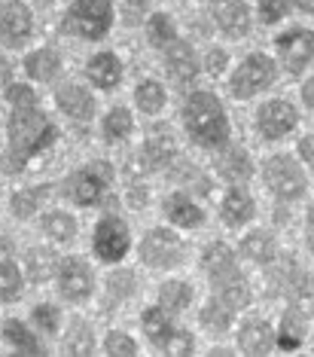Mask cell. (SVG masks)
<instances>
[{
  "instance_id": "6da1fadb",
  "label": "cell",
  "mask_w": 314,
  "mask_h": 357,
  "mask_svg": "<svg viewBox=\"0 0 314 357\" xmlns=\"http://www.w3.org/2000/svg\"><path fill=\"white\" fill-rule=\"evenodd\" d=\"M55 135H58L55 126L37 110V104H19L10 119V153L3 159V172L6 174L22 172L25 162L37 150H43L46 144L55 141Z\"/></svg>"
},
{
  "instance_id": "7a4b0ae2",
  "label": "cell",
  "mask_w": 314,
  "mask_h": 357,
  "mask_svg": "<svg viewBox=\"0 0 314 357\" xmlns=\"http://www.w3.org/2000/svg\"><path fill=\"white\" fill-rule=\"evenodd\" d=\"M183 119H187L189 135L205 147H220L229 137L226 113L211 92H192L187 107H183Z\"/></svg>"
},
{
  "instance_id": "3957f363",
  "label": "cell",
  "mask_w": 314,
  "mask_h": 357,
  "mask_svg": "<svg viewBox=\"0 0 314 357\" xmlns=\"http://www.w3.org/2000/svg\"><path fill=\"white\" fill-rule=\"evenodd\" d=\"M110 19H113V6L110 0H77L70 6V13L64 15V31L88 40H101L110 28Z\"/></svg>"
},
{
  "instance_id": "277c9868",
  "label": "cell",
  "mask_w": 314,
  "mask_h": 357,
  "mask_svg": "<svg viewBox=\"0 0 314 357\" xmlns=\"http://www.w3.org/2000/svg\"><path fill=\"white\" fill-rule=\"evenodd\" d=\"M110 186H113V172L104 162H95V165L83 168L74 181H70V192L79 205H101L107 199Z\"/></svg>"
},
{
  "instance_id": "5b68a950",
  "label": "cell",
  "mask_w": 314,
  "mask_h": 357,
  "mask_svg": "<svg viewBox=\"0 0 314 357\" xmlns=\"http://www.w3.org/2000/svg\"><path fill=\"white\" fill-rule=\"evenodd\" d=\"M272 79H275V64H272V59H265V55H251V59L235 70L229 89L235 98H251L253 92L272 86Z\"/></svg>"
},
{
  "instance_id": "8992f818",
  "label": "cell",
  "mask_w": 314,
  "mask_h": 357,
  "mask_svg": "<svg viewBox=\"0 0 314 357\" xmlns=\"http://www.w3.org/2000/svg\"><path fill=\"white\" fill-rule=\"evenodd\" d=\"M265 181H269V186L281 199H296V196H302V190H305L299 168H296L287 156H275V159L265 162Z\"/></svg>"
},
{
  "instance_id": "52a82bcc",
  "label": "cell",
  "mask_w": 314,
  "mask_h": 357,
  "mask_svg": "<svg viewBox=\"0 0 314 357\" xmlns=\"http://www.w3.org/2000/svg\"><path fill=\"white\" fill-rule=\"evenodd\" d=\"M95 250H98L101 259L113 263V259H123L128 250V229L119 217H107V220L98 223L95 229Z\"/></svg>"
},
{
  "instance_id": "ba28073f",
  "label": "cell",
  "mask_w": 314,
  "mask_h": 357,
  "mask_svg": "<svg viewBox=\"0 0 314 357\" xmlns=\"http://www.w3.org/2000/svg\"><path fill=\"white\" fill-rule=\"evenodd\" d=\"M141 257H143V263H150V266H177L183 259V248H180V241L174 238L171 232H165V229H156V232H150L147 238H143V245H141Z\"/></svg>"
},
{
  "instance_id": "9c48e42d",
  "label": "cell",
  "mask_w": 314,
  "mask_h": 357,
  "mask_svg": "<svg viewBox=\"0 0 314 357\" xmlns=\"http://www.w3.org/2000/svg\"><path fill=\"white\" fill-rule=\"evenodd\" d=\"M256 126H260V132L265 137H284L296 126V110L284 101H269V104H262Z\"/></svg>"
},
{
  "instance_id": "30bf717a",
  "label": "cell",
  "mask_w": 314,
  "mask_h": 357,
  "mask_svg": "<svg viewBox=\"0 0 314 357\" xmlns=\"http://www.w3.org/2000/svg\"><path fill=\"white\" fill-rule=\"evenodd\" d=\"M281 46V59H284V68L290 74H299L305 64L311 61V34L308 31H290V34L278 37Z\"/></svg>"
},
{
  "instance_id": "8fae6325",
  "label": "cell",
  "mask_w": 314,
  "mask_h": 357,
  "mask_svg": "<svg viewBox=\"0 0 314 357\" xmlns=\"http://www.w3.org/2000/svg\"><path fill=\"white\" fill-rule=\"evenodd\" d=\"M211 13L226 34L232 37H244L247 34V6L241 0H211Z\"/></svg>"
},
{
  "instance_id": "7c38bea8",
  "label": "cell",
  "mask_w": 314,
  "mask_h": 357,
  "mask_svg": "<svg viewBox=\"0 0 314 357\" xmlns=\"http://www.w3.org/2000/svg\"><path fill=\"white\" fill-rule=\"evenodd\" d=\"M61 290L70 299H83L92 294V269L83 259H64L61 266Z\"/></svg>"
},
{
  "instance_id": "4fadbf2b",
  "label": "cell",
  "mask_w": 314,
  "mask_h": 357,
  "mask_svg": "<svg viewBox=\"0 0 314 357\" xmlns=\"http://www.w3.org/2000/svg\"><path fill=\"white\" fill-rule=\"evenodd\" d=\"M31 31V13L22 3H6L0 6V40L15 43V40H25Z\"/></svg>"
},
{
  "instance_id": "5bb4252c",
  "label": "cell",
  "mask_w": 314,
  "mask_h": 357,
  "mask_svg": "<svg viewBox=\"0 0 314 357\" xmlns=\"http://www.w3.org/2000/svg\"><path fill=\"white\" fill-rule=\"evenodd\" d=\"M165 64H168V70H171V77L177 83H189V79L198 74L196 52H192L187 43H174L171 40V46L165 50Z\"/></svg>"
},
{
  "instance_id": "9a60e30c",
  "label": "cell",
  "mask_w": 314,
  "mask_h": 357,
  "mask_svg": "<svg viewBox=\"0 0 314 357\" xmlns=\"http://www.w3.org/2000/svg\"><path fill=\"white\" fill-rule=\"evenodd\" d=\"M205 269L207 275H211L214 284H223L229 278H235V259H232V250L226 245H211L205 250Z\"/></svg>"
},
{
  "instance_id": "2e32d148",
  "label": "cell",
  "mask_w": 314,
  "mask_h": 357,
  "mask_svg": "<svg viewBox=\"0 0 314 357\" xmlns=\"http://www.w3.org/2000/svg\"><path fill=\"white\" fill-rule=\"evenodd\" d=\"M88 77H92L95 86L113 89V86L119 83V77H123V64H119L116 55L104 52V55H98V59L88 61Z\"/></svg>"
},
{
  "instance_id": "e0dca14e",
  "label": "cell",
  "mask_w": 314,
  "mask_h": 357,
  "mask_svg": "<svg viewBox=\"0 0 314 357\" xmlns=\"http://www.w3.org/2000/svg\"><path fill=\"white\" fill-rule=\"evenodd\" d=\"M272 345V327L265 321H247L241 327V348L247 354H265Z\"/></svg>"
},
{
  "instance_id": "ac0fdd59",
  "label": "cell",
  "mask_w": 314,
  "mask_h": 357,
  "mask_svg": "<svg viewBox=\"0 0 314 357\" xmlns=\"http://www.w3.org/2000/svg\"><path fill=\"white\" fill-rule=\"evenodd\" d=\"M19 290H22V275L15 269L6 241H0V299H15Z\"/></svg>"
},
{
  "instance_id": "d6986e66",
  "label": "cell",
  "mask_w": 314,
  "mask_h": 357,
  "mask_svg": "<svg viewBox=\"0 0 314 357\" xmlns=\"http://www.w3.org/2000/svg\"><path fill=\"white\" fill-rule=\"evenodd\" d=\"M58 107L74 119H86L88 113H92V98H88L86 89L64 86V89H58Z\"/></svg>"
},
{
  "instance_id": "ffe728a7",
  "label": "cell",
  "mask_w": 314,
  "mask_h": 357,
  "mask_svg": "<svg viewBox=\"0 0 314 357\" xmlns=\"http://www.w3.org/2000/svg\"><path fill=\"white\" fill-rule=\"evenodd\" d=\"M223 217H226L229 226H238V223H247L253 217V202L247 192L241 190H232L226 202H223Z\"/></svg>"
},
{
  "instance_id": "44dd1931",
  "label": "cell",
  "mask_w": 314,
  "mask_h": 357,
  "mask_svg": "<svg viewBox=\"0 0 314 357\" xmlns=\"http://www.w3.org/2000/svg\"><path fill=\"white\" fill-rule=\"evenodd\" d=\"M165 214H168V220H174V223H180V226H198L205 217H201V211L192 205V202L187 196H171L165 202Z\"/></svg>"
},
{
  "instance_id": "7402d4cb",
  "label": "cell",
  "mask_w": 314,
  "mask_h": 357,
  "mask_svg": "<svg viewBox=\"0 0 314 357\" xmlns=\"http://www.w3.org/2000/svg\"><path fill=\"white\" fill-rule=\"evenodd\" d=\"M58 64H61L58 52L40 50V52H34V55L28 59V74L34 77V79H52L55 74H58Z\"/></svg>"
},
{
  "instance_id": "603a6c76",
  "label": "cell",
  "mask_w": 314,
  "mask_h": 357,
  "mask_svg": "<svg viewBox=\"0 0 314 357\" xmlns=\"http://www.w3.org/2000/svg\"><path fill=\"white\" fill-rule=\"evenodd\" d=\"M159 296H162V305L165 308H171V312H180V308L189 305L192 287H189V284H183V281H168V284H162Z\"/></svg>"
},
{
  "instance_id": "cb8c5ba5",
  "label": "cell",
  "mask_w": 314,
  "mask_h": 357,
  "mask_svg": "<svg viewBox=\"0 0 314 357\" xmlns=\"http://www.w3.org/2000/svg\"><path fill=\"white\" fill-rule=\"evenodd\" d=\"M244 254L256 259V263H269L275 257V241H272L269 232H251L244 238Z\"/></svg>"
},
{
  "instance_id": "d4e9b609",
  "label": "cell",
  "mask_w": 314,
  "mask_h": 357,
  "mask_svg": "<svg viewBox=\"0 0 314 357\" xmlns=\"http://www.w3.org/2000/svg\"><path fill=\"white\" fill-rule=\"evenodd\" d=\"M217 168H220L223 172V177H229V181H247V177H251V162H247V156L241 150H232V153H226V156H223L220 162H217Z\"/></svg>"
},
{
  "instance_id": "484cf974",
  "label": "cell",
  "mask_w": 314,
  "mask_h": 357,
  "mask_svg": "<svg viewBox=\"0 0 314 357\" xmlns=\"http://www.w3.org/2000/svg\"><path fill=\"white\" fill-rule=\"evenodd\" d=\"M143 330H147V336L156 345L165 342L168 333H171V324H168V318L162 314V308H147V312H143Z\"/></svg>"
},
{
  "instance_id": "4316f807",
  "label": "cell",
  "mask_w": 314,
  "mask_h": 357,
  "mask_svg": "<svg viewBox=\"0 0 314 357\" xmlns=\"http://www.w3.org/2000/svg\"><path fill=\"white\" fill-rule=\"evenodd\" d=\"M302 336H305V318L299 312H290L284 318V327H281V342L278 345L290 351V348H296L302 342Z\"/></svg>"
},
{
  "instance_id": "83f0119b",
  "label": "cell",
  "mask_w": 314,
  "mask_h": 357,
  "mask_svg": "<svg viewBox=\"0 0 314 357\" xmlns=\"http://www.w3.org/2000/svg\"><path fill=\"white\" fill-rule=\"evenodd\" d=\"M134 98H138V107H141V110L156 113V110H162V104H165V89L150 79V83H141V86H138Z\"/></svg>"
},
{
  "instance_id": "f1b7e54d",
  "label": "cell",
  "mask_w": 314,
  "mask_h": 357,
  "mask_svg": "<svg viewBox=\"0 0 314 357\" xmlns=\"http://www.w3.org/2000/svg\"><path fill=\"white\" fill-rule=\"evenodd\" d=\"M132 132V116H128V110L116 107L107 113V119H104V135L110 137V141H119V137H125Z\"/></svg>"
},
{
  "instance_id": "f546056e",
  "label": "cell",
  "mask_w": 314,
  "mask_h": 357,
  "mask_svg": "<svg viewBox=\"0 0 314 357\" xmlns=\"http://www.w3.org/2000/svg\"><path fill=\"white\" fill-rule=\"evenodd\" d=\"M3 333H6V339L15 345V348H22L25 354H40V345L34 342V336L22 327L19 321H6V327H3Z\"/></svg>"
},
{
  "instance_id": "4dcf8cb0",
  "label": "cell",
  "mask_w": 314,
  "mask_h": 357,
  "mask_svg": "<svg viewBox=\"0 0 314 357\" xmlns=\"http://www.w3.org/2000/svg\"><path fill=\"white\" fill-rule=\"evenodd\" d=\"M220 287V303L223 305H235V308H241V305H247V299H251V294H247V287L241 281H235V278H229V281H223V284H217Z\"/></svg>"
},
{
  "instance_id": "1f68e13d",
  "label": "cell",
  "mask_w": 314,
  "mask_h": 357,
  "mask_svg": "<svg viewBox=\"0 0 314 357\" xmlns=\"http://www.w3.org/2000/svg\"><path fill=\"white\" fill-rule=\"evenodd\" d=\"M28 266H31V278L34 281H46L55 266V257L49 250H31L28 254Z\"/></svg>"
},
{
  "instance_id": "d6a6232c",
  "label": "cell",
  "mask_w": 314,
  "mask_h": 357,
  "mask_svg": "<svg viewBox=\"0 0 314 357\" xmlns=\"http://www.w3.org/2000/svg\"><path fill=\"white\" fill-rule=\"evenodd\" d=\"M43 229L52 235V238H70L74 235V217H68V214H49L43 220Z\"/></svg>"
},
{
  "instance_id": "836d02e7",
  "label": "cell",
  "mask_w": 314,
  "mask_h": 357,
  "mask_svg": "<svg viewBox=\"0 0 314 357\" xmlns=\"http://www.w3.org/2000/svg\"><path fill=\"white\" fill-rule=\"evenodd\" d=\"M150 40L156 46H165L174 40V28H171V19H168V15H152L150 19Z\"/></svg>"
},
{
  "instance_id": "e575fe53",
  "label": "cell",
  "mask_w": 314,
  "mask_h": 357,
  "mask_svg": "<svg viewBox=\"0 0 314 357\" xmlns=\"http://www.w3.org/2000/svg\"><path fill=\"white\" fill-rule=\"evenodd\" d=\"M201 321L214 330H226L229 327V305L223 303H207L205 312H201Z\"/></svg>"
},
{
  "instance_id": "d590c367",
  "label": "cell",
  "mask_w": 314,
  "mask_h": 357,
  "mask_svg": "<svg viewBox=\"0 0 314 357\" xmlns=\"http://www.w3.org/2000/svg\"><path fill=\"white\" fill-rule=\"evenodd\" d=\"M171 159V141H150L147 147H143V162H147L150 168H159V165H165V162Z\"/></svg>"
},
{
  "instance_id": "8d00e7d4",
  "label": "cell",
  "mask_w": 314,
  "mask_h": 357,
  "mask_svg": "<svg viewBox=\"0 0 314 357\" xmlns=\"http://www.w3.org/2000/svg\"><path fill=\"white\" fill-rule=\"evenodd\" d=\"M159 348H162L165 354H189L192 351V336L189 333H168V339Z\"/></svg>"
},
{
  "instance_id": "74e56055",
  "label": "cell",
  "mask_w": 314,
  "mask_h": 357,
  "mask_svg": "<svg viewBox=\"0 0 314 357\" xmlns=\"http://www.w3.org/2000/svg\"><path fill=\"white\" fill-rule=\"evenodd\" d=\"M107 351L119 354V357H132L134 351H138V345H134L125 333H110V336H107Z\"/></svg>"
},
{
  "instance_id": "f35d334b",
  "label": "cell",
  "mask_w": 314,
  "mask_h": 357,
  "mask_svg": "<svg viewBox=\"0 0 314 357\" xmlns=\"http://www.w3.org/2000/svg\"><path fill=\"white\" fill-rule=\"evenodd\" d=\"M290 10V0H260V15L262 22H278Z\"/></svg>"
},
{
  "instance_id": "ab89813d",
  "label": "cell",
  "mask_w": 314,
  "mask_h": 357,
  "mask_svg": "<svg viewBox=\"0 0 314 357\" xmlns=\"http://www.w3.org/2000/svg\"><path fill=\"white\" fill-rule=\"evenodd\" d=\"M34 321H37L46 333H55V330H58V312H55L52 305H40V308H34Z\"/></svg>"
},
{
  "instance_id": "60d3db41",
  "label": "cell",
  "mask_w": 314,
  "mask_h": 357,
  "mask_svg": "<svg viewBox=\"0 0 314 357\" xmlns=\"http://www.w3.org/2000/svg\"><path fill=\"white\" fill-rule=\"evenodd\" d=\"M37 196H40V192H34V190H31V192H19V196L13 199V211H15V217H28L31 211L37 208Z\"/></svg>"
},
{
  "instance_id": "b9f144b4",
  "label": "cell",
  "mask_w": 314,
  "mask_h": 357,
  "mask_svg": "<svg viewBox=\"0 0 314 357\" xmlns=\"http://www.w3.org/2000/svg\"><path fill=\"white\" fill-rule=\"evenodd\" d=\"M68 351H74V354H86V351H92V330H88L86 324H77L74 345H68Z\"/></svg>"
},
{
  "instance_id": "7bdbcfd3",
  "label": "cell",
  "mask_w": 314,
  "mask_h": 357,
  "mask_svg": "<svg viewBox=\"0 0 314 357\" xmlns=\"http://www.w3.org/2000/svg\"><path fill=\"white\" fill-rule=\"evenodd\" d=\"M10 101H13V107H19V104H34V92H31L28 86H15V89H10Z\"/></svg>"
},
{
  "instance_id": "ee69618b",
  "label": "cell",
  "mask_w": 314,
  "mask_h": 357,
  "mask_svg": "<svg viewBox=\"0 0 314 357\" xmlns=\"http://www.w3.org/2000/svg\"><path fill=\"white\" fill-rule=\"evenodd\" d=\"M128 287H132V272H123V275H113V278H110V290H113L116 296H125Z\"/></svg>"
},
{
  "instance_id": "f6af8a7d",
  "label": "cell",
  "mask_w": 314,
  "mask_h": 357,
  "mask_svg": "<svg viewBox=\"0 0 314 357\" xmlns=\"http://www.w3.org/2000/svg\"><path fill=\"white\" fill-rule=\"evenodd\" d=\"M223 64H226V55H223L220 50H211V55H207V68H211V74H220Z\"/></svg>"
},
{
  "instance_id": "bcb514c9",
  "label": "cell",
  "mask_w": 314,
  "mask_h": 357,
  "mask_svg": "<svg viewBox=\"0 0 314 357\" xmlns=\"http://www.w3.org/2000/svg\"><path fill=\"white\" fill-rule=\"evenodd\" d=\"M311 147H314L311 135H308V137H302V144H299V153H302V159L308 162V165H311V156H314V150H311Z\"/></svg>"
},
{
  "instance_id": "7dc6e473",
  "label": "cell",
  "mask_w": 314,
  "mask_h": 357,
  "mask_svg": "<svg viewBox=\"0 0 314 357\" xmlns=\"http://www.w3.org/2000/svg\"><path fill=\"white\" fill-rule=\"evenodd\" d=\"M6 79H10V64H6L3 59H0V86H3Z\"/></svg>"
},
{
  "instance_id": "c3c4849f",
  "label": "cell",
  "mask_w": 314,
  "mask_h": 357,
  "mask_svg": "<svg viewBox=\"0 0 314 357\" xmlns=\"http://www.w3.org/2000/svg\"><path fill=\"white\" fill-rule=\"evenodd\" d=\"M302 95H305V104H308V110H311V104H314V98H311V95H314V86H311V79H308V86L302 89Z\"/></svg>"
},
{
  "instance_id": "681fc988",
  "label": "cell",
  "mask_w": 314,
  "mask_h": 357,
  "mask_svg": "<svg viewBox=\"0 0 314 357\" xmlns=\"http://www.w3.org/2000/svg\"><path fill=\"white\" fill-rule=\"evenodd\" d=\"M147 6V0H128V13H134V10H143Z\"/></svg>"
},
{
  "instance_id": "f907efd6",
  "label": "cell",
  "mask_w": 314,
  "mask_h": 357,
  "mask_svg": "<svg viewBox=\"0 0 314 357\" xmlns=\"http://www.w3.org/2000/svg\"><path fill=\"white\" fill-rule=\"evenodd\" d=\"M299 6H302V10H308V13H311V0H299Z\"/></svg>"
}]
</instances>
